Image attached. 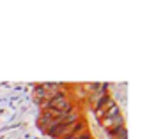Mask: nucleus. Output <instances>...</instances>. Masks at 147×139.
<instances>
[{
  "mask_svg": "<svg viewBox=\"0 0 147 139\" xmlns=\"http://www.w3.org/2000/svg\"><path fill=\"white\" fill-rule=\"evenodd\" d=\"M99 122H101V125H103V129L110 134V132H113L115 129H119V127H124V116L119 113V114H115V116L103 118V120H99Z\"/></svg>",
  "mask_w": 147,
  "mask_h": 139,
  "instance_id": "f257e3e1",
  "label": "nucleus"
},
{
  "mask_svg": "<svg viewBox=\"0 0 147 139\" xmlns=\"http://www.w3.org/2000/svg\"><path fill=\"white\" fill-rule=\"evenodd\" d=\"M87 129V122L85 120H78L76 123H73V125H69V129H67V132L64 134V136H62L60 139H71L73 136H76L78 132H82V130H85Z\"/></svg>",
  "mask_w": 147,
  "mask_h": 139,
  "instance_id": "f03ea898",
  "label": "nucleus"
},
{
  "mask_svg": "<svg viewBox=\"0 0 147 139\" xmlns=\"http://www.w3.org/2000/svg\"><path fill=\"white\" fill-rule=\"evenodd\" d=\"M71 139H94V137H92V132H90V129H89V127H87L85 130H82V132H78L76 136H73Z\"/></svg>",
  "mask_w": 147,
  "mask_h": 139,
  "instance_id": "7ed1b4c3",
  "label": "nucleus"
}]
</instances>
